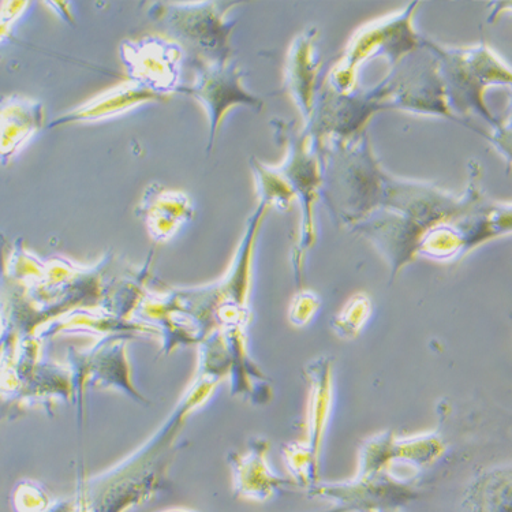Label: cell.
<instances>
[{"instance_id":"cell-1","label":"cell","mask_w":512,"mask_h":512,"mask_svg":"<svg viewBox=\"0 0 512 512\" xmlns=\"http://www.w3.org/2000/svg\"><path fill=\"white\" fill-rule=\"evenodd\" d=\"M309 495L332 503L325 512H373L396 510L416 499L413 478H399L390 470L381 473H358L354 480L336 484H317Z\"/></svg>"},{"instance_id":"cell-2","label":"cell","mask_w":512,"mask_h":512,"mask_svg":"<svg viewBox=\"0 0 512 512\" xmlns=\"http://www.w3.org/2000/svg\"><path fill=\"white\" fill-rule=\"evenodd\" d=\"M268 442L264 439L252 440L244 452L230 454L231 476H233V492L235 497L264 503L274 499L291 482L278 476L269 466Z\"/></svg>"},{"instance_id":"cell-3","label":"cell","mask_w":512,"mask_h":512,"mask_svg":"<svg viewBox=\"0 0 512 512\" xmlns=\"http://www.w3.org/2000/svg\"><path fill=\"white\" fill-rule=\"evenodd\" d=\"M310 383V398L308 411V440L305 444L319 459V452L325 426L330 417L332 381L331 364L325 360H319L309 365L306 371Z\"/></svg>"},{"instance_id":"cell-4","label":"cell","mask_w":512,"mask_h":512,"mask_svg":"<svg viewBox=\"0 0 512 512\" xmlns=\"http://www.w3.org/2000/svg\"><path fill=\"white\" fill-rule=\"evenodd\" d=\"M463 506L469 512H512V470L478 478L470 485Z\"/></svg>"},{"instance_id":"cell-5","label":"cell","mask_w":512,"mask_h":512,"mask_svg":"<svg viewBox=\"0 0 512 512\" xmlns=\"http://www.w3.org/2000/svg\"><path fill=\"white\" fill-rule=\"evenodd\" d=\"M14 512H46L52 506L50 496L43 485L31 480H22L10 495Z\"/></svg>"},{"instance_id":"cell-6","label":"cell","mask_w":512,"mask_h":512,"mask_svg":"<svg viewBox=\"0 0 512 512\" xmlns=\"http://www.w3.org/2000/svg\"><path fill=\"white\" fill-rule=\"evenodd\" d=\"M46 512H74V503L61 500V502L52 503Z\"/></svg>"},{"instance_id":"cell-7","label":"cell","mask_w":512,"mask_h":512,"mask_svg":"<svg viewBox=\"0 0 512 512\" xmlns=\"http://www.w3.org/2000/svg\"><path fill=\"white\" fill-rule=\"evenodd\" d=\"M160 512H197L189 510V508H171V510L160 511Z\"/></svg>"},{"instance_id":"cell-8","label":"cell","mask_w":512,"mask_h":512,"mask_svg":"<svg viewBox=\"0 0 512 512\" xmlns=\"http://www.w3.org/2000/svg\"><path fill=\"white\" fill-rule=\"evenodd\" d=\"M373 512H396V510H384V511H373Z\"/></svg>"}]
</instances>
